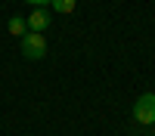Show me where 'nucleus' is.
Returning <instances> with one entry per match:
<instances>
[{
	"mask_svg": "<svg viewBox=\"0 0 155 136\" xmlns=\"http://www.w3.org/2000/svg\"><path fill=\"white\" fill-rule=\"evenodd\" d=\"M19 49H22V56H25V59L37 62V59H44V56H47V37H44V34H37V31H28V34L22 37Z\"/></svg>",
	"mask_w": 155,
	"mask_h": 136,
	"instance_id": "nucleus-1",
	"label": "nucleus"
},
{
	"mask_svg": "<svg viewBox=\"0 0 155 136\" xmlns=\"http://www.w3.org/2000/svg\"><path fill=\"white\" fill-rule=\"evenodd\" d=\"M134 121L143 124V127L155 124V93H143V96L134 102Z\"/></svg>",
	"mask_w": 155,
	"mask_h": 136,
	"instance_id": "nucleus-2",
	"label": "nucleus"
},
{
	"mask_svg": "<svg viewBox=\"0 0 155 136\" xmlns=\"http://www.w3.org/2000/svg\"><path fill=\"white\" fill-rule=\"evenodd\" d=\"M28 28L37 31V34H44V31L50 28V12H47V9H34L31 16H28Z\"/></svg>",
	"mask_w": 155,
	"mask_h": 136,
	"instance_id": "nucleus-3",
	"label": "nucleus"
},
{
	"mask_svg": "<svg viewBox=\"0 0 155 136\" xmlns=\"http://www.w3.org/2000/svg\"><path fill=\"white\" fill-rule=\"evenodd\" d=\"M25 28H28V22H25L22 16H12V19H9V34H16V37H25Z\"/></svg>",
	"mask_w": 155,
	"mask_h": 136,
	"instance_id": "nucleus-4",
	"label": "nucleus"
},
{
	"mask_svg": "<svg viewBox=\"0 0 155 136\" xmlns=\"http://www.w3.org/2000/svg\"><path fill=\"white\" fill-rule=\"evenodd\" d=\"M50 6L62 16H68V12H74V0H50Z\"/></svg>",
	"mask_w": 155,
	"mask_h": 136,
	"instance_id": "nucleus-5",
	"label": "nucleus"
},
{
	"mask_svg": "<svg viewBox=\"0 0 155 136\" xmlns=\"http://www.w3.org/2000/svg\"><path fill=\"white\" fill-rule=\"evenodd\" d=\"M25 3H31V6H47L50 0H25Z\"/></svg>",
	"mask_w": 155,
	"mask_h": 136,
	"instance_id": "nucleus-6",
	"label": "nucleus"
}]
</instances>
